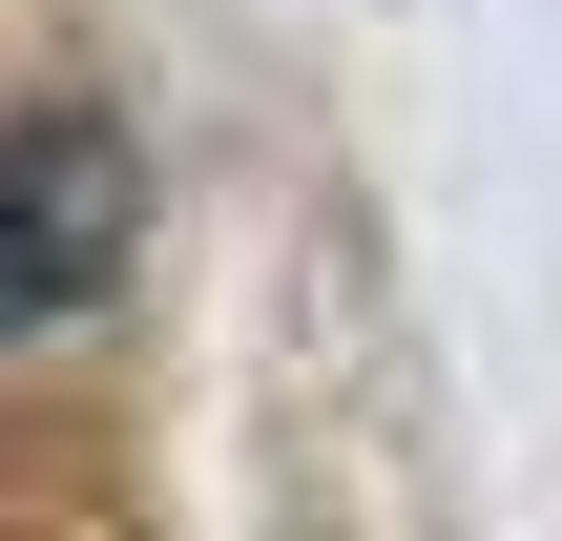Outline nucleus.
Wrapping results in <instances>:
<instances>
[{"label": "nucleus", "mask_w": 562, "mask_h": 541, "mask_svg": "<svg viewBox=\"0 0 562 541\" xmlns=\"http://www.w3.org/2000/svg\"><path fill=\"white\" fill-rule=\"evenodd\" d=\"M125 229H146V146L104 104H0V354H42L63 313H104Z\"/></svg>", "instance_id": "1"}]
</instances>
